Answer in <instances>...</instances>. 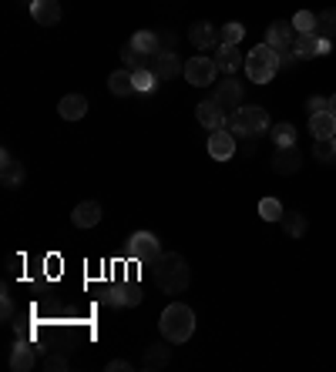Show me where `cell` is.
Listing matches in <instances>:
<instances>
[{
    "mask_svg": "<svg viewBox=\"0 0 336 372\" xmlns=\"http://www.w3.org/2000/svg\"><path fill=\"white\" fill-rule=\"evenodd\" d=\"M158 328H162L165 342L182 346V342H189L192 332H195V312H192L189 306H182V302H172V306L162 312V318H158Z\"/></svg>",
    "mask_w": 336,
    "mask_h": 372,
    "instance_id": "obj_2",
    "label": "cell"
},
{
    "mask_svg": "<svg viewBox=\"0 0 336 372\" xmlns=\"http://www.w3.org/2000/svg\"><path fill=\"white\" fill-rule=\"evenodd\" d=\"M104 302H108V306H128V308H134V306H142V288H138V285H128V288H108V292H104Z\"/></svg>",
    "mask_w": 336,
    "mask_h": 372,
    "instance_id": "obj_17",
    "label": "cell"
},
{
    "mask_svg": "<svg viewBox=\"0 0 336 372\" xmlns=\"http://www.w3.org/2000/svg\"><path fill=\"white\" fill-rule=\"evenodd\" d=\"M259 215H262V221H280L286 215V208L280 205V198H262L259 201Z\"/></svg>",
    "mask_w": 336,
    "mask_h": 372,
    "instance_id": "obj_29",
    "label": "cell"
},
{
    "mask_svg": "<svg viewBox=\"0 0 336 372\" xmlns=\"http://www.w3.org/2000/svg\"><path fill=\"white\" fill-rule=\"evenodd\" d=\"M132 44L142 51V54H158L162 51V34L155 31H134L132 34Z\"/></svg>",
    "mask_w": 336,
    "mask_h": 372,
    "instance_id": "obj_24",
    "label": "cell"
},
{
    "mask_svg": "<svg viewBox=\"0 0 336 372\" xmlns=\"http://www.w3.org/2000/svg\"><path fill=\"white\" fill-rule=\"evenodd\" d=\"M212 101L225 111V114H235V111L242 108V88L235 84V77L232 81H219V84H215Z\"/></svg>",
    "mask_w": 336,
    "mask_h": 372,
    "instance_id": "obj_8",
    "label": "cell"
},
{
    "mask_svg": "<svg viewBox=\"0 0 336 372\" xmlns=\"http://www.w3.org/2000/svg\"><path fill=\"white\" fill-rule=\"evenodd\" d=\"M313 154H316V161L336 164V141H313Z\"/></svg>",
    "mask_w": 336,
    "mask_h": 372,
    "instance_id": "obj_34",
    "label": "cell"
},
{
    "mask_svg": "<svg viewBox=\"0 0 336 372\" xmlns=\"http://www.w3.org/2000/svg\"><path fill=\"white\" fill-rule=\"evenodd\" d=\"M302 168V154L296 144H290V148H280L276 151V158H272V171L276 175H296Z\"/></svg>",
    "mask_w": 336,
    "mask_h": 372,
    "instance_id": "obj_16",
    "label": "cell"
},
{
    "mask_svg": "<svg viewBox=\"0 0 336 372\" xmlns=\"http://www.w3.org/2000/svg\"><path fill=\"white\" fill-rule=\"evenodd\" d=\"M292 27H296V34H316V14L300 11L296 17H292Z\"/></svg>",
    "mask_w": 336,
    "mask_h": 372,
    "instance_id": "obj_33",
    "label": "cell"
},
{
    "mask_svg": "<svg viewBox=\"0 0 336 372\" xmlns=\"http://www.w3.org/2000/svg\"><path fill=\"white\" fill-rule=\"evenodd\" d=\"M122 61L128 71H152V64H155V54H142L138 47L128 41V44L122 47Z\"/></svg>",
    "mask_w": 336,
    "mask_h": 372,
    "instance_id": "obj_21",
    "label": "cell"
},
{
    "mask_svg": "<svg viewBox=\"0 0 336 372\" xmlns=\"http://www.w3.org/2000/svg\"><path fill=\"white\" fill-rule=\"evenodd\" d=\"M306 111H310V114H320V111H330V98H320V94H313V98L306 101Z\"/></svg>",
    "mask_w": 336,
    "mask_h": 372,
    "instance_id": "obj_35",
    "label": "cell"
},
{
    "mask_svg": "<svg viewBox=\"0 0 336 372\" xmlns=\"http://www.w3.org/2000/svg\"><path fill=\"white\" fill-rule=\"evenodd\" d=\"M152 275H155V285L162 288V292H168V296H179V292L189 288V262H185L179 252L158 255Z\"/></svg>",
    "mask_w": 336,
    "mask_h": 372,
    "instance_id": "obj_1",
    "label": "cell"
},
{
    "mask_svg": "<svg viewBox=\"0 0 336 372\" xmlns=\"http://www.w3.org/2000/svg\"><path fill=\"white\" fill-rule=\"evenodd\" d=\"M195 118H199V124H202V128H209V131L229 128V114H225L215 101H202L199 108H195Z\"/></svg>",
    "mask_w": 336,
    "mask_h": 372,
    "instance_id": "obj_13",
    "label": "cell"
},
{
    "mask_svg": "<svg viewBox=\"0 0 336 372\" xmlns=\"http://www.w3.org/2000/svg\"><path fill=\"white\" fill-rule=\"evenodd\" d=\"M108 91H112L114 98H128V94H134L132 71H128V67H124V71H114V74L108 77Z\"/></svg>",
    "mask_w": 336,
    "mask_h": 372,
    "instance_id": "obj_22",
    "label": "cell"
},
{
    "mask_svg": "<svg viewBox=\"0 0 336 372\" xmlns=\"http://www.w3.org/2000/svg\"><path fill=\"white\" fill-rule=\"evenodd\" d=\"M152 71L158 74V81H172L175 74H185V64H182V57L172 51V47H162L155 54V64H152Z\"/></svg>",
    "mask_w": 336,
    "mask_h": 372,
    "instance_id": "obj_10",
    "label": "cell"
},
{
    "mask_svg": "<svg viewBox=\"0 0 336 372\" xmlns=\"http://www.w3.org/2000/svg\"><path fill=\"white\" fill-rule=\"evenodd\" d=\"M276 71H280V54H276L266 41L256 44L246 54V77L252 84H269V81L276 77Z\"/></svg>",
    "mask_w": 336,
    "mask_h": 372,
    "instance_id": "obj_4",
    "label": "cell"
},
{
    "mask_svg": "<svg viewBox=\"0 0 336 372\" xmlns=\"http://www.w3.org/2000/svg\"><path fill=\"white\" fill-rule=\"evenodd\" d=\"M57 114L64 121H81L88 114V98H84V94H64L61 104H57Z\"/></svg>",
    "mask_w": 336,
    "mask_h": 372,
    "instance_id": "obj_18",
    "label": "cell"
},
{
    "mask_svg": "<svg viewBox=\"0 0 336 372\" xmlns=\"http://www.w3.org/2000/svg\"><path fill=\"white\" fill-rule=\"evenodd\" d=\"M0 316H4V322H11L14 318V302H11V296L4 292V306H0Z\"/></svg>",
    "mask_w": 336,
    "mask_h": 372,
    "instance_id": "obj_38",
    "label": "cell"
},
{
    "mask_svg": "<svg viewBox=\"0 0 336 372\" xmlns=\"http://www.w3.org/2000/svg\"><path fill=\"white\" fill-rule=\"evenodd\" d=\"M101 215H104V211H101L98 201H81L78 208L71 211V218H74L78 228H94V225L101 221Z\"/></svg>",
    "mask_w": 336,
    "mask_h": 372,
    "instance_id": "obj_20",
    "label": "cell"
},
{
    "mask_svg": "<svg viewBox=\"0 0 336 372\" xmlns=\"http://www.w3.org/2000/svg\"><path fill=\"white\" fill-rule=\"evenodd\" d=\"M333 141H336V138H333Z\"/></svg>",
    "mask_w": 336,
    "mask_h": 372,
    "instance_id": "obj_41",
    "label": "cell"
},
{
    "mask_svg": "<svg viewBox=\"0 0 336 372\" xmlns=\"http://www.w3.org/2000/svg\"><path fill=\"white\" fill-rule=\"evenodd\" d=\"M330 111H333V114H336V94H333V98H330Z\"/></svg>",
    "mask_w": 336,
    "mask_h": 372,
    "instance_id": "obj_40",
    "label": "cell"
},
{
    "mask_svg": "<svg viewBox=\"0 0 336 372\" xmlns=\"http://www.w3.org/2000/svg\"><path fill=\"white\" fill-rule=\"evenodd\" d=\"M272 141L280 144V148H290V144H296V128L292 124H272Z\"/></svg>",
    "mask_w": 336,
    "mask_h": 372,
    "instance_id": "obj_30",
    "label": "cell"
},
{
    "mask_svg": "<svg viewBox=\"0 0 336 372\" xmlns=\"http://www.w3.org/2000/svg\"><path fill=\"white\" fill-rule=\"evenodd\" d=\"M316 37H326V41H336V7L316 14Z\"/></svg>",
    "mask_w": 336,
    "mask_h": 372,
    "instance_id": "obj_27",
    "label": "cell"
},
{
    "mask_svg": "<svg viewBox=\"0 0 336 372\" xmlns=\"http://www.w3.org/2000/svg\"><path fill=\"white\" fill-rule=\"evenodd\" d=\"M212 61L219 64V71H222V74H232V77H235V71H239V67H246V57H242L239 44H215Z\"/></svg>",
    "mask_w": 336,
    "mask_h": 372,
    "instance_id": "obj_9",
    "label": "cell"
},
{
    "mask_svg": "<svg viewBox=\"0 0 336 372\" xmlns=\"http://www.w3.org/2000/svg\"><path fill=\"white\" fill-rule=\"evenodd\" d=\"M235 154V134L229 128H219V131L209 134V158L212 161H229Z\"/></svg>",
    "mask_w": 336,
    "mask_h": 372,
    "instance_id": "obj_12",
    "label": "cell"
},
{
    "mask_svg": "<svg viewBox=\"0 0 336 372\" xmlns=\"http://www.w3.org/2000/svg\"><path fill=\"white\" fill-rule=\"evenodd\" d=\"M292 41H296V27H292V21H272V24H269L266 44L272 47L276 54H290Z\"/></svg>",
    "mask_w": 336,
    "mask_h": 372,
    "instance_id": "obj_7",
    "label": "cell"
},
{
    "mask_svg": "<svg viewBox=\"0 0 336 372\" xmlns=\"http://www.w3.org/2000/svg\"><path fill=\"white\" fill-rule=\"evenodd\" d=\"M124 252H128L132 262H155L162 255V245H158V238L152 231H134L128 238V245H124Z\"/></svg>",
    "mask_w": 336,
    "mask_h": 372,
    "instance_id": "obj_6",
    "label": "cell"
},
{
    "mask_svg": "<svg viewBox=\"0 0 336 372\" xmlns=\"http://www.w3.org/2000/svg\"><path fill=\"white\" fill-rule=\"evenodd\" d=\"M44 369H47V372H64V369H67V359H64V356H47V359H44Z\"/></svg>",
    "mask_w": 336,
    "mask_h": 372,
    "instance_id": "obj_36",
    "label": "cell"
},
{
    "mask_svg": "<svg viewBox=\"0 0 336 372\" xmlns=\"http://www.w3.org/2000/svg\"><path fill=\"white\" fill-rule=\"evenodd\" d=\"M310 134H313V141H333L336 138V114L333 111L310 114Z\"/></svg>",
    "mask_w": 336,
    "mask_h": 372,
    "instance_id": "obj_15",
    "label": "cell"
},
{
    "mask_svg": "<svg viewBox=\"0 0 336 372\" xmlns=\"http://www.w3.org/2000/svg\"><path fill=\"white\" fill-rule=\"evenodd\" d=\"M34 349L27 346V342H17L14 346V352H11V369L14 372H27V369H34Z\"/></svg>",
    "mask_w": 336,
    "mask_h": 372,
    "instance_id": "obj_25",
    "label": "cell"
},
{
    "mask_svg": "<svg viewBox=\"0 0 336 372\" xmlns=\"http://www.w3.org/2000/svg\"><path fill=\"white\" fill-rule=\"evenodd\" d=\"M31 17L34 24H41V27H54L61 21V4L57 0H37L31 7Z\"/></svg>",
    "mask_w": 336,
    "mask_h": 372,
    "instance_id": "obj_19",
    "label": "cell"
},
{
    "mask_svg": "<svg viewBox=\"0 0 336 372\" xmlns=\"http://www.w3.org/2000/svg\"><path fill=\"white\" fill-rule=\"evenodd\" d=\"M292 51L300 61H310V57H320V37L316 34H296L292 41Z\"/></svg>",
    "mask_w": 336,
    "mask_h": 372,
    "instance_id": "obj_23",
    "label": "cell"
},
{
    "mask_svg": "<svg viewBox=\"0 0 336 372\" xmlns=\"http://www.w3.org/2000/svg\"><path fill=\"white\" fill-rule=\"evenodd\" d=\"M104 369H108V372H128V369H132V362H128V359H112Z\"/></svg>",
    "mask_w": 336,
    "mask_h": 372,
    "instance_id": "obj_37",
    "label": "cell"
},
{
    "mask_svg": "<svg viewBox=\"0 0 336 372\" xmlns=\"http://www.w3.org/2000/svg\"><path fill=\"white\" fill-rule=\"evenodd\" d=\"M168 359H172V349L168 346H152L145 352V369H162V366H168Z\"/></svg>",
    "mask_w": 336,
    "mask_h": 372,
    "instance_id": "obj_28",
    "label": "cell"
},
{
    "mask_svg": "<svg viewBox=\"0 0 336 372\" xmlns=\"http://www.w3.org/2000/svg\"><path fill=\"white\" fill-rule=\"evenodd\" d=\"M229 131L235 138H259L269 131V114L259 104H242V108L229 114Z\"/></svg>",
    "mask_w": 336,
    "mask_h": 372,
    "instance_id": "obj_3",
    "label": "cell"
},
{
    "mask_svg": "<svg viewBox=\"0 0 336 372\" xmlns=\"http://www.w3.org/2000/svg\"><path fill=\"white\" fill-rule=\"evenodd\" d=\"M17 4H21V7H34V4H37V0H17Z\"/></svg>",
    "mask_w": 336,
    "mask_h": 372,
    "instance_id": "obj_39",
    "label": "cell"
},
{
    "mask_svg": "<svg viewBox=\"0 0 336 372\" xmlns=\"http://www.w3.org/2000/svg\"><path fill=\"white\" fill-rule=\"evenodd\" d=\"M24 178H27V171H24V164L14 158L11 151H0V185L4 188H21Z\"/></svg>",
    "mask_w": 336,
    "mask_h": 372,
    "instance_id": "obj_11",
    "label": "cell"
},
{
    "mask_svg": "<svg viewBox=\"0 0 336 372\" xmlns=\"http://www.w3.org/2000/svg\"><path fill=\"white\" fill-rule=\"evenodd\" d=\"M242 37H246V27L232 21V24H225L222 31H219V44H239Z\"/></svg>",
    "mask_w": 336,
    "mask_h": 372,
    "instance_id": "obj_32",
    "label": "cell"
},
{
    "mask_svg": "<svg viewBox=\"0 0 336 372\" xmlns=\"http://www.w3.org/2000/svg\"><path fill=\"white\" fill-rule=\"evenodd\" d=\"M189 44L199 47V51H209L212 54L215 44H219V34H215V27L209 21H195L189 27Z\"/></svg>",
    "mask_w": 336,
    "mask_h": 372,
    "instance_id": "obj_14",
    "label": "cell"
},
{
    "mask_svg": "<svg viewBox=\"0 0 336 372\" xmlns=\"http://www.w3.org/2000/svg\"><path fill=\"white\" fill-rule=\"evenodd\" d=\"M215 74H219V64H215L212 57H189L185 61V81H189L192 88H209V84H215Z\"/></svg>",
    "mask_w": 336,
    "mask_h": 372,
    "instance_id": "obj_5",
    "label": "cell"
},
{
    "mask_svg": "<svg viewBox=\"0 0 336 372\" xmlns=\"http://www.w3.org/2000/svg\"><path fill=\"white\" fill-rule=\"evenodd\" d=\"M280 225L290 238H302V235H306V215H300V211H286L280 218Z\"/></svg>",
    "mask_w": 336,
    "mask_h": 372,
    "instance_id": "obj_26",
    "label": "cell"
},
{
    "mask_svg": "<svg viewBox=\"0 0 336 372\" xmlns=\"http://www.w3.org/2000/svg\"><path fill=\"white\" fill-rule=\"evenodd\" d=\"M132 77H134V91H142V94L155 91V84H158L155 71H132Z\"/></svg>",
    "mask_w": 336,
    "mask_h": 372,
    "instance_id": "obj_31",
    "label": "cell"
}]
</instances>
